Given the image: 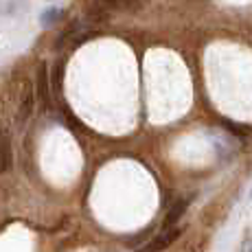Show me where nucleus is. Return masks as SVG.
<instances>
[{"label":"nucleus","mask_w":252,"mask_h":252,"mask_svg":"<svg viewBox=\"0 0 252 252\" xmlns=\"http://www.w3.org/2000/svg\"><path fill=\"white\" fill-rule=\"evenodd\" d=\"M40 94H42V99L48 103L51 92H48V70H46V64L40 66Z\"/></svg>","instance_id":"423d86ee"},{"label":"nucleus","mask_w":252,"mask_h":252,"mask_svg":"<svg viewBox=\"0 0 252 252\" xmlns=\"http://www.w3.org/2000/svg\"><path fill=\"white\" fill-rule=\"evenodd\" d=\"M187 206H189L187 200H178L176 204L169 208L167 217H164V224H167V226H176L178 221L182 220V215H184V211H187Z\"/></svg>","instance_id":"39448f33"},{"label":"nucleus","mask_w":252,"mask_h":252,"mask_svg":"<svg viewBox=\"0 0 252 252\" xmlns=\"http://www.w3.org/2000/svg\"><path fill=\"white\" fill-rule=\"evenodd\" d=\"M53 90L55 92L62 90V64H57L55 70H53Z\"/></svg>","instance_id":"0eeeda50"},{"label":"nucleus","mask_w":252,"mask_h":252,"mask_svg":"<svg viewBox=\"0 0 252 252\" xmlns=\"http://www.w3.org/2000/svg\"><path fill=\"white\" fill-rule=\"evenodd\" d=\"M35 110V88L31 84H24L22 88V99H20V110H18V121L24 123Z\"/></svg>","instance_id":"f03ea898"},{"label":"nucleus","mask_w":252,"mask_h":252,"mask_svg":"<svg viewBox=\"0 0 252 252\" xmlns=\"http://www.w3.org/2000/svg\"><path fill=\"white\" fill-rule=\"evenodd\" d=\"M11 167V138L7 129H0V173Z\"/></svg>","instance_id":"7ed1b4c3"},{"label":"nucleus","mask_w":252,"mask_h":252,"mask_svg":"<svg viewBox=\"0 0 252 252\" xmlns=\"http://www.w3.org/2000/svg\"><path fill=\"white\" fill-rule=\"evenodd\" d=\"M62 18H64V11H62L60 7H48L42 11V16H40V24L44 29L48 27H55L57 22H62Z\"/></svg>","instance_id":"20e7f679"},{"label":"nucleus","mask_w":252,"mask_h":252,"mask_svg":"<svg viewBox=\"0 0 252 252\" xmlns=\"http://www.w3.org/2000/svg\"><path fill=\"white\" fill-rule=\"evenodd\" d=\"M180 237V228H173V226H169L164 232H160V235L156 237V239H152L145 248H140L138 252H162V250H167L169 246L173 244V241Z\"/></svg>","instance_id":"f257e3e1"}]
</instances>
